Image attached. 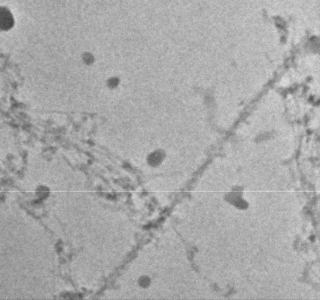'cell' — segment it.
<instances>
[{
	"label": "cell",
	"mask_w": 320,
	"mask_h": 300,
	"mask_svg": "<svg viewBox=\"0 0 320 300\" xmlns=\"http://www.w3.org/2000/svg\"><path fill=\"white\" fill-rule=\"evenodd\" d=\"M162 154L161 152L156 151V152H153L151 155L149 156V158H148V162H149V164H150L151 166L155 167V166L159 165L160 162H162Z\"/></svg>",
	"instance_id": "1"
},
{
	"label": "cell",
	"mask_w": 320,
	"mask_h": 300,
	"mask_svg": "<svg viewBox=\"0 0 320 300\" xmlns=\"http://www.w3.org/2000/svg\"><path fill=\"white\" fill-rule=\"evenodd\" d=\"M140 284L142 287H146V286H148V285L150 284V280H149V278L145 277H141L140 279Z\"/></svg>",
	"instance_id": "2"
}]
</instances>
